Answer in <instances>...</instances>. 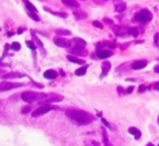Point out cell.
Segmentation results:
<instances>
[{
	"instance_id": "obj_1",
	"label": "cell",
	"mask_w": 159,
	"mask_h": 146,
	"mask_svg": "<svg viewBox=\"0 0 159 146\" xmlns=\"http://www.w3.org/2000/svg\"><path fill=\"white\" fill-rule=\"evenodd\" d=\"M66 115L72 121L76 122L77 124H81V125H86L95 120V117L93 115L84 110H81V109H68L66 111Z\"/></svg>"
},
{
	"instance_id": "obj_2",
	"label": "cell",
	"mask_w": 159,
	"mask_h": 146,
	"mask_svg": "<svg viewBox=\"0 0 159 146\" xmlns=\"http://www.w3.org/2000/svg\"><path fill=\"white\" fill-rule=\"evenodd\" d=\"M44 97H46V94L37 93V92H30V91L24 92V93L21 95V98H22L24 102L29 103V104L38 102V100H42Z\"/></svg>"
},
{
	"instance_id": "obj_3",
	"label": "cell",
	"mask_w": 159,
	"mask_h": 146,
	"mask_svg": "<svg viewBox=\"0 0 159 146\" xmlns=\"http://www.w3.org/2000/svg\"><path fill=\"white\" fill-rule=\"evenodd\" d=\"M57 109H59V108L51 104H43L42 106H39L37 109H35V110L32 112V116H33L34 118H38V117H40V116L45 115V113L49 112V111L57 110Z\"/></svg>"
},
{
	"instance_id": "obj_4",
	"label": "cell",
	"mask_w": 159,
	"mask_h": 146,
	"mask_svg": "<svg viewBox=\"0 0 159 146\" xmlns=\"http://www.w3.org/2000/svg\"><path fill=\"white\" fill-rule=\"evenodd\" d=\"M152 19V12L147 9H143L135 14L134 20L137 21V22H141V23H147V22H149Z\"/></svg>"
},
{
	"instance_id": "obj_5",
	"label": "cell",
	"mask_w": 159,
	"mask_h": 146,
	"mask_svg": "<svg viewBox=\"0 0 159 146\" xmlns=\"http://www.w3.org/2000/svg\"><path fill=\"white\" fill-rule=\"evenodd\" d=\"M23 85H24V83H12V82H8V81L7 82L2 81V82H0V93L18 89V87H21Z\"/></svg>"
},
{
	"instance_id": "obj_6",
	"label": "cell",
	"mask_w": 159,
	"mask_h": 146,
	"mask_svg": "<svg viewBox=\"0 0 159 146\" xmlns=\"http://www.w3.org/2000/svg\"><path fill=\"white\" fill-rule=\"evenodd\" d=\"M63 99L61 95H57V94H51V95H46V97H44L42 100L39 102L40 105L43 104H51V103H57V102H61Z\"/></svg>"
},
{
	"instance_id": "obj_7",
	"label": "cell",
	"mask_w": 159,
	"mask_h": 146,
	"mask_svg": "<svg viewBox=\"0 0 159 146\" xmlns=\"http://www.w3.org/2000/svg\"><path fill=\"white\" fill-rule=\"evenodd\" d=\"M53 43H55L57 46L59 47H62V48H70L71 46H72V42H70V40L66 39V38L63 37H55L53 38Z\"/></svg>"
},
{
	"instance_id": "obj_8",
	"label": "cell",
	"mask_w": 159,
	"mask_h": 146,
	"mask_svg": "<svg viewBox=\"0 0 159 146\" xmlns=\"http://www.w3.org/2000/svg\"><path fill=\"white\" fill-rule=\"evenodd\" d=\"M113 55V52L111 50H107V49H102L99 48L97 49V57L99 59H106V58H109Z\"/></svg>"
},
{
	"instance_id": "obj_9",
	"label": "cell",
	"mask_w": 159,
	"mask_h": 146,
	"mask_svg": "<svg viewBox=\"0 0 159 146\" xmlns=\"http://www.w3.org/2000/svg\"><path fill=\"white\" fill-rule=\"evenodd\" d=\"M113 5H115L116 11L119 12V13L123 12L124 10L126 9V3L124 2L123 0H115V2H113Z\"/></svg>"
},
{
	"instance_id": "obj_10",
	"label": "cell",
	"mask_w": 159,
	"mask_h": 146,
	"mask_svg": "<svg viewBox=\"0 0 159 146\" xmlns=\"http://www.w3.org/2000/svg\"><path fill=\"white\" fill-rule=\"evenodd\" d=\"M72 48H85V46H86V42L82 38H74L72 40Z\"/></svg>"
},
{
	"instance_id": "obj_11",
	"label": "cell",
	"mask_w": 159,
	"mask_h": 146,
	"mask_svg": "<svg viewBox=\"0 0 159 146\" xmlns=\"http://www.w3.org/2000/svg\"><path fill=\"white\" fill-rule=\"evenodd\" d=\"M146 66H147V61H145V60H137V61L133 62L132 69H134V70H141V69L145 68Z\"/></svg>"
},
{
	"instance_id": "obj_12",
	"label": "cell",
	"mask_w": 159,
	"mask_h": 146,
	"mask_svg": "<svg viewBox=\"0 0 159 146\" xmlns=\"http://www.w3.org/2000/svg\"><path fill=\"white\" fill-rule=\"evenodd\" d=\"M110 69H111V63L109 61H105L102 64V78H104V76H106L108 74Z\"/></svg>"
},
{
	"instance_id": "obj_13",
	"label": "cell",
	"mask_w": 159,
	"mask_h": 146,
	"mask_svg": "<svg viewBox=\"0 0 159 146\" xmlns=\"http://www.w3.org/2000/svg\"><path fill=\"white\" fill-rule=\"evenodd\" d=\"M44 76L48 80H53L58 76V73L55 70H47L44 72Z\"/></svg>"
},
{
	"instance_id": "obj_14",
	"label": "cell",
	"mask_w": 159,
	"mask_h": 146,
	"mask_svg": "<svg viewBox=\"0 0 159 146\" xmlns=\"http://www.w3.org/2000/svg\"><path fill=\"white\" fill-rule=\"evenodd\" d=\"M25 74L22 73H16V72H11V73H7L6 75H3V79H21L24 78Z\"/></svg>"
},
{
	"instance_id": "obj_15",
	"label": "cell",
	"mask_w": 159,
	"mask_h": 146,
	"mask_svg": "<svg viewBox=\"0 0 159 146\" xmlns=\"http://www.w3.org/2000/svg\"><path fill=\"white\" fill-rule=\"evenodd\" d=\"M44 10L47 12H49V13L53 14V16H60V18H66V16H68V13H66V12H56V11H52V10L49 9V8H47V7H45Z\"/></svg>"
},
{
	"instance_id": "obj_16",
	"label": "cell",
	"mask_w": 159,
	"mask_h": 146,
	"mask_svg": "<svg viewBox=\"0 0 159 146\" xmlns=\"http://www.w3.org/2000/svg\"><path fill=\"white\" fill-rule=\"evenodd\" d=\"M62 2H63V5H66V7H70V8H79V6H80L76 0H62Z\"/></svg>"
},
{
	"instance_id": "obj_17",
	"label": "cell",
	"mask_w": 159,
	"mask_h": 146,
	"mask_svg": "<svg viewBox=\"0 0 159 146\" xmlns=\"http://www.w3.org/2000/svg\"><path fill=\"white\" fill-rule=\"evenodd\" d=\"M66 59L69 60V61H71V62H74V63H77V64H84L85 63V60H83V59H80V58H77V57H75V56H68L66 57Z\"/></svg>"
},
{
	"instance_id": "obj_18",
	"label": "cell",
	"mask_w": 159,
	"mask_h": 146,
	"mask_svg": "<svg viewBox=\"0 0 159 146\" xmlns=\"http://www.w3.org/2000/svg\"><path fill=\"white\" fill-rule=\"evenodd\" d=\"M129 133H130V134H132V135H134V137L136 139L141 137V131H139V129H136V128H133V126L129 129Z\"/></svg>"
},
{
	"instance_id": "obj_19",
	"label": "cell",
	"mask_w": 159,
	"mask_h": 146,
	"mask_svg": "<svg viewBox=\"0 0 159 146\" xmlns=\"http://www.w3.org/2000/svg\"><path fill=\"white\" fill-rule=\"evenodd\" d=\"M23 2H24V5H25V7H26L27 10L37 12V9L35 8V6H33V3H32L31 1H29V0H23Z\"/></svg>"
},
{
	"instance_id": "obj_20",
	"label": "cell",
	"mask_w": 159,
	"mask_h": 146,
	"mask_svg": "<svg viewBox=\"0 0 159 146\" xmlns=\"http://www.w3.org/2000/svg\"><path fill=\"white\" fill-rule=\"evenodd\" d=\"M86 71H87V66H81V68L77 69V70L75 71V75H77V76H82V75H84L85 73H86Z\"/></svg>"
},
{
	"instance_id": "obj_21",
	"label": "cell",
	"mask_w": 159,
	"mask_h": 146,
	"mask_svg": "<svg viewBox=\"0 0 159 146\" xmlns=\"http://www.w3.org/2000/svg\"><path fill=\"white\" fill-rule=\"evenodd\" d=\"M73 14H74L75 18L79 19V20H81V19H86V16H87V14L83 11H75Z\"/></svg>"
},
{
	"instance_id": "obj_22",
	"label": "cell",
	"mask_w": 159,
	"mask_h": 146,
	"mask_svg": "<svg viewBox=\"0 0 159 146\" xmlns=\"http://www.w3.org/2000/svg\"><path fill=\"white\" fill-rule=\"evenodd\" d=\"M56 34H57V35H66V36H69V35H71V32L69 31V30L59 29V30H56Z\"/></svg>"
},
{
	"instance_id": "obj_23",
	"label": "cell",
	"mask_w": 159,
	"mask_h": 146,
	"mask_svg": "<svg viewBox=\"0 0 159 146\" xmlns=\"http://www.w3.org/2000/svg\"><path fill=\"white\" fill-rule=\"evenodd\" d=\"M36 13H37V12L30 11V10H29V11H27V14H29V16H30V18H31V19H33V20H34V21H36V22H38V21H39L40 19H39V16H38Z\"/></svg>"
},
{
	"instance_id": "obj_24",
	"label": "cell",
	"mask_w": 159,
	"mask_h": 146,
	"mask_svg": "<svg viewBox=\"0 0 159 146\" xmlns=\"http://www.w3.org/2000/svg\"><path fill=\"white\" fill-rule=\"evenodd\" d=\"M129 34H131V35H133L134 37H136V36L139 34V29H136V27H133V29L129 30Z\"/></svg>"
},
{
	"instance_id": "obj_25",
	"label": "cell",
	"mask_w": 159,
	"mask_h": 146,
	"mask_svg": "<svg viewBox=\"0 0 159 146\" xmlns=\"http://www.w3.org/2000/svg\"><path fill=\"white\" fill-rule=\"evenodd\" d=\"M11 49H12V50H14V51H19L21 49V45L19 44V43H12Z\"/></svg>"
},
{
	"instance_id": "obj_26",
	"label": "cell",
	"mask_w": 159,
	"mask_h": 146,
	"mask_svg": "<svg viewBox=\"0 0 159 146\" xmlns=\"http://www.w3.org/2000/svg\"><path fill=\"white\" fill-rule=\"evenodd\" d=\"M102 135H104V143L105 145H110L108 142V137H107V133H106V130L105 129H102Z\"/></svg>"
},
{
	"instance_id": "obj_27",
	"label": "cell",
	"mask_w": 159,
	"mask_h": 146,
	"mask_svg": "<svg viewBox=\"0 0 159 146\" xmlns=\"http://www.w3.org/2000/svg\"><path fill=\"white\" fill-rule=\"evenodd\" d=\"M26 45H27V47H29L30 49H32V50H34V49L36 48V46H35V44L33 43V40H27Z\"/></svg>"
},
{
	"instance_id": "obj_28",
	"label": "cell",
	"mask_w": 159,
	"mask_h": 146,
	"mask_svg": "<svg viewBox=\"0 0 159 146\" xmlns=\"http://www.w3.org/2000/svg\"><path fill=\"white\" fill-rule=\"evenodd\" d=\"M33 38H34V42H35V43H36V44H37V46H38V47H39V48H40V49H43V47H44V46H43V43H42V42H40V40H39V39H38V38H37V37H36V36H35V35H34V36H33Z\"/></svg>"
},
{
	"instance_id": "obj_29",
	"label": "cell",
	"mask_w": 159,
	"mask_h": 146,
	"mask_svg": "<svg viewBox=\"0 0 159 146\" xmlns=\"http://www.w3.org/2000/svg\"><path fill=\"white\" fill-rule=\"evenodd\" d=\"M31 106H26V107H23L22 108V113H27L31 111Z\"/></svg>"
},
{
	"instance_id": "obj_30",
	"label": "cell",
	"mask_w": 159,
	"mask_h": 146,
	"mask_svg": "<svg viewBox=\"0 0 159 146\" xmlns=\"http://www.w3.org/2000/svg\"><path fill=\"white\" fill-rule=\"evenodd\" d=\"M102 123H104L105 125L107 126V128H109V129H111V130H112V126L110 125V123H109V122L107 121L106 119H104V118H102Z\"/></svg>"
},
{
	"instance_id": "obj_31",
	"label": "cell",
	"mask_w": 159,
	"mask_h": 146,
	"mask_svg": "<svg viewBox=\"0 0 159 146\" xmlns=\"http://www.w3.org/2000/svg\"><path fill=\"white\" fill-rule=\"evenodd\" d=\"M93 25H94V26H96V27H99V29H102V24L100 22H98V21H94Z\"/></svg>"
},
{
	"instance_id": "obj_32",
	"label": "cell",
	"mask_w": 159,
	"mask_h": 146,
	"mask_svg": "<svg viewBox=\"0 0 159 146\" xmlns=\"http://www.w3.org/2000/svg\"><path fill=\"white\" fill-rule=\"evenodd\" d=\"M118 92H119V95H123L124 92H126V91H124V89H122L121 86H119V87H118Z\"/></svg>"
},
{
	"instance_id": "obj_33",
	"label": "cell",
	"mask_w": 159,
	"mask_h": 146,
	"mask_svg": "<svg viewBox=\"0 0 159 146\" xmlns=\"http://www.w3.org/2000/svg\"><path fill=\"white\" fill-rule=\"evenodd\" d=\"M133 91H134V86H130V87H128V89H126V93L131 94Z\"/></svg>"
},
{
	"instance_id": "obj_34",
	"label": "cell",
	"mask_w": 159,
	"mask_h": 146,
	"mask_svg": "<svg viewBox=\"0 0 159 146\" xmlns=\"http://www.w3.org/2000/svg\"><path fill=\"white\" fill-rule=\"evenodd\" d=\"M154 40H155V43H158L159 42V33H157V34H155V37H154Z\"/></svg>"
},
{
	"instance_id": "obj_35",
	"label": "cell",
	"mask_w": 159,
	"mask_h": 146,
	"mask_svg": "<svg viewBox=\"0 0 159 146\" xmlns=\"http://www.w3.org/2000/svg\"><path fill=\"white\" fill-rule=\"evenodd\" d=\"M145 89H146V87L144 86V85H141V86H139V93H143Z\"/></svg>"
},
{
	"instance_id": "obj_36",
	"label": "cell",
	"mask_w": 159,
	"mask_h": 146,
	"mask_svg": "<svg viewBox=\"0 0 159 146\" xmlns=\"http://www.w3.org/2000/svg\"><path fill=\"white\" fill-rule=\"evenodd\" d=\"M154 89H156V91H159V82H156L154 84Z\"/></svg>"
},
{
	"instance_id": "obj_37",
	"label": "cell",
	"mask_w": 159,
	"mask_h": 146,
	"mask_svg": "<svg viewBox=\"0 0 159 146\" xmlns=\"http://www.w3.org/2000/svg\"><path fill=\"white\" fill-rule=\"evenodd\" d=\"M104 21L106 23H108V24H112V21H111L110 19H104Z\"/></svg>"
},
{
	"instance_id": "obj_38",
	"label": "cell",
	"mask_w": 159,
	"mask_h": 146,
	"mask_svg": "<svg viewBox=\"0 0 159 146\" xmlns=\"http://www.w3.org/2000/svg\"><path fill=\"white\" fill-rule=\"evenodd\" d=\"M154 71H155L156 73H159V66H155Z\"/></svg>"
},
{
	"instance_id": "obj_39",
	"label": "cell",
	"mask_w": 159,
	"mask_h": 146,
	"mask_svg": "<svg viewBox=\"0 0 159 146\" xmlns=\"http://www.w3.org/2000/svg\"><path fill=\"white\" fill-rule=\"evenodd\" d=\"M158 122H159V117H158Z\"/></svg>"
}]
</instances>
